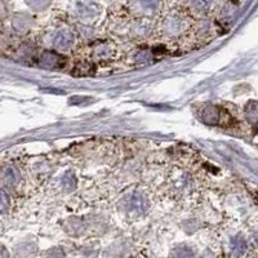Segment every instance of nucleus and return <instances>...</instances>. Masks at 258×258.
<instances>
[{"label":"nucleus","instance_id":"f257e3e1","mask_svg":"<svg viewBox=\"0 0 258 258\" xmlns=\"http://www.w3.org/2000/svg\"><path fill=\"white\" fill-rule=\"evenodd\" d=\"M124 207L129 214L137 217V216H142L144 213H146L147 208H149V202L142 194L135 192L126 198L124 202Z\"/></svg>","mask_w":258,"mask_h":258},{"label":"nucleus","instance_id":"423d86ee","mask_svg":"<svg viewBox=\"0 0 258 258\" xmlns=\"http://www.w3.org/2000/svg\"><path fill=\"white\" fill-rule=\"evenodd\" d=\"M231 249H232V253H234L235 255H241L244 252H245L246 249V244L245 241H244V239L241 238H234L231 240Z\"/></svg>","mask_w":258,"mask_h":258},{"label":"nucleus","instance_id":"9b49d317","mask_svg":"<svg viewBox=\"0 0 258 258\" xmlns=\"http://www.w3.org/2000/svg\"><path fill=\"white\" fill-rule=\"evenodd\" d=\"M140 2L147 9H156L158 7V0H140Z\"/></svg>","mask_w":258,"mask_h":258},{"label":"nucleus","instance_id":"f03ea898","mask_svg":"<svg viewBox=\"0 0 258 258\" xmlns=\"http://www.w3.org/2000/svg\"><path fill=\"white\" fill-rule=\"evenodd\" d=\"M73 43L74 35L70 31H66V30L58 31L56 34V36H54V45H56V48H58L61 50L69 49L73 45Z\"/></svg>","mask_w":258,"mask_h":258},{"label":"nucleus","instance_id":"7ed1b4c3","mask_svg":"<svg viewBox=\"0 0 258 258\" xmlns=\"http://www.w3.org/2000/svg\"><path fill=\"white\" fill-rule=\"evenodd\" d=\"M62 61H63V58L54 52H44L41 54L40 58V63L43 64V66H45V68L49 69L58 68V66L62 64Z\"/></svg>","mask_w":258,"mask_h":258},{"label":"nucleus","instance_id":"6e6552de","mask_svg":"<svg viewBox=\"0 0 258 258\" xmlns=\"http://www.w3.org/2000/svg\"><path fill=\"white\" fill-rule=\"evenodd\" d=\"M9 206H11V202H9L8 194L3 188H0V214L6 213L9 209Z\"/></svg>","mask_w":258,"mask_h":258},{"label":"nucleus","instance_id":"9d476101","mask_svg":"<svg viewBox=\"0 0 258 258\" xmlns=\"http://www.w3.org/2000/svg\"><path fill=\"white\" fill-rule=\"evenodd\" d=\"M48 2H49V0H27V3H29L32 8L35 9L45 8V7L48 6Z\"/></svg>","mask_w":258,"mask_h":258},{"label":"nucleus","instance_id":"1a4fd4ad","mask_svg":"<svg viewBox=\"0 0 258 258\" xmlns=\"http://www.w3.org/2000/svg\"><path fill=\"white\" fill-rule=\"evenodd\" d=\"M62 186L66 188H73L75 186V178H74V174L68 173L66 176H63L62 178Z\"/></svg>","mask_w":258,"mask_h":258},{"label":"nucleus","instance_id":"20e7f679","mask_svg":"<svg viewBox=\"0 0 258 258\" xmlns=\"http://www.w3.org/2000/svg\"><path fill=\"white\" fill-rule=\"evenodd\" d=\"M2 179L6 185L11 186H16L20 181V173H18V170L13 167H8L3 170V173H2Z\"/></svg>","mask_w":258,"mask_h":258},{"label":"nucleus","instance_id":"39448f33","mask_svg":"<svg viewBox=\"0 0 258 258\" xmlns=\"http://www.w3.org/2000/svg\"><path fill=\"white\" fill-rule=\"evenodd\" d=\"M203 119L204 121H207L208 124H216L218 121V109L217 107H213V106H209L207 107L204 111H203Z\"/></svg>","mask_w":258,"mask_h":258},{"label":"nucleus","instance_id":"0eeeda50","mask_svg":"<svg viewBox=\"0 0 258 258\" xmlns=\"http://www.w3.org/2000/svg\"><path fill=\"white\" fill-rule=\"evenodd\" d=\"M216 0H191V4L195 9L200 11V12H206L212 8Z\"/></svg>","mask_w":258,"mask_h":258}]
</instances>
